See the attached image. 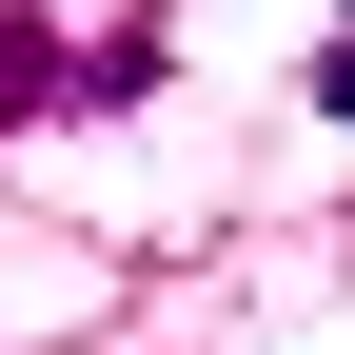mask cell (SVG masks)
Returning <instances> with one entry per match:
<instances>
[{"mask_svg": "<svg viewBox=\"0 0 355 355\" xmlns=\"http://www.w3.org/2000/svg\"><path fill=\"white\" fill-rule=\"evenodd\" d=\"M40 99H60V40H40V20H0V119H40Z\"/></svg>", "mask_w": 355, "mask_h": 355, "instance_id": "obj_1", "label": "cell"}]
</instances>
